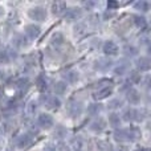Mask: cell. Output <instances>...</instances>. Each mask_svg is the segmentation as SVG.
Listing matches in <instances>:
<instances>
[{
	"instance_id": "cell-1",
	"label": "cell",
	"mask_w": 151,
	"mask_h": 151,
	"mask_svg": "<svg viewBox=\"0 0 151 151\" xmlns=\"http://www.w3.org/2000/svg\"><path fill=\"white\" fill-rule=\"evenodd\" d=\"M41 102L48 109H58V107L61 106V101L55 96H42Z\"/></svg>"
},
{
	"instance_id": "cell-2",
	"label": "cell",
	"mask_w": 151,
	"mask_h": 151,
	"mask_svg": "<svg viewBox=\"0 0 151 151\" xmlns=\"http://www.w3.org/2000/svg\"><path fill=\"white\" fill-rule=\"evenodd\" d=\"M29 17H31L32 20L42 21L47 19V11H45V8H42V7H35L29 11Z\"/></svg>"
},
{
	"instance_id": "cell-3",
	"label": "cell",
	"mask_w": 151,
	"mask_h": 151,
	"mask_svg": "<svg viewBox=\"0 0 151 151\" xmlns=\"http://www.w3.org/2000/svg\"><path fill=\"white\" fill-rule=\"evenodd\" d=\"M81 15H82V11L80 8H69V9H65V17L69 21H76L77 19L81 17Z\"/></svg>"
},
{
	"instance_id": "cell-4",
	"label": "cell",
	"mask_w": 151,
	"mask_h": 151,
	"mask_svg": "<svg viewBox=\"0 0 151 151\" xmlns=\"http://www.w3.org/2000/svg\"><path fill=\"white\" fill-rule=\"evenodd\" d=\"M37 122H39V125L41 126V127L49 129L53 126V118L50 117L49 114H41L39 117V119H37Z\"/></svg>"
},
{
	"instance_id": "cell-5",
	"label": "cell",
	"mask_w": 151,
	"mask_h": 151,
	"mask_svg": "<svg viewBox=\"0 0 151 151\" xmlns=\"http://www.w3.org/2000/svg\"><path fill=\"white\" fill-rule=\"evenodd\" d=\"M139 115H141V113H139L138 110L130 109V110H126L125 114H123V117H125L126 121H139V119H142Z\"/></svg>"
},
{
	"instance_id": "cell-6",
	"label": "cell",
	"mask_w": 151,
	"mask_h": 151,
	"mask_svg": "<svg viewBox=\"0 0 151 151\" xmlns=\"http://www.w3.org/2000/svg\"><path fill=\"white\" fill-rule=\"evenodd\" d=\"M25 33L29 39H36L40 35V28L37 25H35V24H31V25H28L25 28Z\"/></svg>"
},
{
	"instance_id": "cell-7",
	"label": "cell",
	"mask_w": 151,
	"mask_h": 151,
	"mask_svg": "<svg viewBox=\"0 0 151 151\" xmlns=\"http://www.w3.org/2000/svg\"><path fill=\"white\" fill-rule=\"evenodd\" d=\"M104 50L106 55L114 56L118 53V47L113 41H107V42H105V45H104Z\"/></svg>"
},
{
	"instance_id": "cell-8",
	"label": "cell",
	"mask_w": 151,
	"mask_h": 151,
	"mask_svg": "<svg viewBox=\"0 0 151 151\" xmlns=\"http://www.w3.org/2000/svg\"><path fill=\"white\" fill-rule=\"evenodd\" d=\"M31 137L29 135H20L17 139H16V145H17V147H20V149H25V147H28L29 145H31Z\"/></svg>"
},
{
	"instance_id": "cell-9",
	"label": "cell",
	"mask_w": 151,
	"mask_h": 151,
	"mask_svg": "<svg viewBox=\"0 0 151 151\" xmlns=\"http://www.w3.org/2000/svg\"><path fill=\"white\" fill-rule=\"evenodd\" d=\"M68 110H69V113H70V115L78 117V115L81 114V111H82V106H81L80 102H72V104L69 105Z\"/></svg>"
},
{
	"instance_id": "cell-10",
	"label": "cell",
	"mask_w": 151,
	"mask_h": 151,
	"mask_svg": "<svg viewBox=\"0 0 151 151\" xmlns=\"http://www.w3.org/2000/svg\"><path fill=\"white\" fill-rule=\"evenodd\" d=\"M137 66L141 72H146L150 69V60L147 57H142L137 61Z\"/></svg>"
},
{
	"instance_id": "cell-11",
	"label": "cell",
	"mask_w": 151,
	"mask_h": 151,
	"mask_svg": "<svg viewBox=\"0 0 151 151\" xmlns=\"http://www.w3.org/2000/svg\"><path fill=\"white\" fill-rule=\"evenodd\" d=\"M127 99L130 104H138L139 99H141V96H139V93L135 89H130L127 91Z\"/></svg>"
},
{
	"instance_id": "cell-12",
	"label": "cell",
	"mask_w": 151,
	"mask_h": 151,
	"mask_svg": "<svg viewBox=\"0 0 151 151\" xmlns=\"http://www.w3.org/2000/svg\"><path fill=\"white\" fill-rule=\"evenodd\" d=\"M90 127H91V130H94V131H101V130H104V129L106 127V122L99 118V119H96L93 123H91Z\"/></svg>"
},
{
	"instance_id": "cell-13",
	"label": "cell",
	"mask_w": 151,
	"mask_h": 151,
	"mask_svg": "<svg viewBox=\"0 0 151 151\" xmlns=\"http://www.w3.org/2000/svg\"><path fill=\"white\" fill-rule=\"evenodd\" d=\"M113 93V89L111 88H104V89H101V90H98L97 91V94H96V98H99V99H102V98H106L107 96H110V94Z\"/></svg>"
},
{
	"instance_id": "cell-14",
	"label": "cell",
	"mask_w": 151,
	"mask_h": 151,
	"mask_svg": "<svg viewBox=\"0 0 151 151\" xmlns=\"http://www.w3.org/2000/svg\"><path fill=\"white\" fill-rule=\"evenodd\" d=\"M64 76V78L66 80V82H76V81L78 80V74L76 73V72L73 70H68V72H65V73L63 74Z\"/></svg>"
},
{
	"instance_id": "cell-15",
	"label": "cell",
	"mask_w": 151,
	"mask_h": 151,
	"mask_svg": "<svg viewBox=\"0 0 151 151\" xmlns=\"http://www.w3.org/2000/svg\"><path fill=\"white\" fill-rule=\"evenodd\" d=\"M109 123H110V126H113V127H119V125H121L119 115H117V114H110V115H109Z\"/></svg>"
},
{
	"instance_id": "cell-16",
	"label": "cell",
	"mask_w": 151,
	"mask_h": 151,
	"mask_svg": "<svg viewBox=\"0 0 151 151\" xmlns=\"http://www.w3.org/2000/svg\"><path fill=\"white\" fill-rule=\"evenodd\" d=\"M12 42H13V45H15L16 48H23V47H25L27 45V40L24 39V36L15 37V39L12 40Z\"/></svg>"
},
{
	"instance_id": "cell-17",
	"label": "cell",
	"mask_w": 151,
	"mask_h": 151,
	"mask_svg": "<svg viewBox=\"0 0 151 151\" xmlns=\"http://www.w3.org/2000/svg\"><path fill=\"white\" fill-rule=\"evenodd\" d=\"M114 138L117 141H125V139H129L127 138V130H117L114 133Z\"/></svg>"
},
{
	"instance_id": "cell-18",
	"label": "cell",
	"mask_w": 151,
	"mask_h": 151,
	"mask_svg": "<svg viewBox=\"0 0 151 151\" xmlns=\"http://www.w3.org/2000/svg\"><path fill=\"white\" fill-rule=\"evenodd\" d=\"M55 91H56V94H64L66 91V83L65 82H57L55 85Z\"/></svg>"
},
{
	"instance_id": "cell-19",
	"label": "cell",
	"mask_w": 151,
	"mask_h": 151,
	"mask_svg": "<svg viewBox=\"0 0 151 151\" xmlns=\"http://www.w3.org/2000/svg\"><path fill=\"white\" fill-rule=\"evenodd\" d=\"M66 9V5L65 3H56V4H53V13H61L63 11Z\"/></svg>"
},
{
	"instance_id": "cell-20",
	"label": "cell",
	"mask_w": 151,
	"mask_h": 151,
	"mask_svg": "<svg viewBox=\"0 0 151 151\" xmlns=\"http://www.w3.org/2000/svg\"><path fill=\"white\" fill-rule=\"evenodd\" d=\"M37 88H39L40 90H45V89H47V78H45L44 76H40V77L37 78Z\"/></svg>"
},
{
	"instance_id": "cell-21",
	"label": "cell",
	"mask_w": 151,
	"mask_h": 151,
	"mask_svg": "<svg viewBox=\"0 0 151 151\" xmlns=\"http://www.w3.org/2000/svg\"><path fill=\"white\" fill-rule=\"evenodd\" d=\"M97 64H98V65H97V68L107 69V68H110V65H111V61H109V60H99Z\"/></svg>"
},
{
	"instance_id": "cell-22",
	"label": "cell",
	"mask_w": 151,
	"mask_h": 151,
	"mask_svg": "<svg viewBox=\"0 0 151 151\" xmlns=\"http://www.w3.org/2000/svg\"><path fill=\"white\" fill-rule=\"evenodd\" d=\"M134 20H135V24L138 27H145L146 25V19L143 17V16H134Z\"/></svg>"
},
{
	"instance_id": "cell-23",
	"label": "cell",
	"mask_w": 151,
	"mask_h": 151,
	"mask_svg": "<svg viewBox=\"0 0 151 151\" xmlns=\"http://www.w3.org/2000/svg\"><path fill=\"white\" fill-rule=\"evenodd\" d=\"M125 53L127 56H134V55H137V53H138V50H137L134 47H131V45H126V47H125Z\"/></svg>"
},
{
	"instance_id": "cell-24",
	"label": "cell",
	"mask_w": 151,
	"mask_h": 151,
	"mask_svg": "<svg viewBox=\"0 0 151 151\" xmlns=\"http://www.w3.org/2000/svg\"><path fill=\"white\" fill-rule=\"evenodd\" d=\"M53 44L55 45H61L64 42V37H63V35H60V33H57V35H55L53 36Z\"/></svg>"
},
{
	"instance_id": "cell-25",
	"label": "cell",
	"mask_w": 151,
	"mask_h": 151,
	"mask_svg": "<svg viewBox=\"0 0 151 151\" xmlns=\"http://www.w3.org/2000/svg\"><path fill=\"white\" fill-rule=\"evenodd\" d=\"M17 85H19V88H20V89H28V86H29L28 78H21V80H19L17 81Z\"/></svg>"
},
{
	"instance_id": "cell-26",
	"label": "cell",
	"mask_w": 151,
	"mask_h": 151,
	"mask_svg": "<svg viewBox=\"0 0 151 151\" xmlns=\"http://www.w3.org/2000/svg\"><path fill=\"white\" fill-rule=\"evenodd\" d=\"M9 61V53L5 50H0V63H8Z\"/></svg>"
},
{
	"instance_id": "cell-27",
	"label": "cell",
	"mask_w": 151,
	"mask_h": 151,
	"mask_svg": "<svg viewBox=\"0 0 151 151\" xmlns=\"http://www.w3.org/2000/svg\"><path fill=\"white\" fill-rule=\"evenodd\" d=\"M101 105H90L89 106V111L90 113H93V114H98L99 111H101Z\"/></svg>"
},
{
	"instance_id": "cell-28",
	"label": "cell",
	"mask_w": 151,
	"mask_h": 151,
	"mask_svg": "<svg viewBox=\"0 0 151 151\" xmlns=\"http://www.w3.org/2000/svg\"><path fill=\"white\" fill-rule=\"evenodd\" d=\"M119 106H122V101H119V99H113L111 102H109V107H111V109H115V107Z\"/></svg>"
},
{
	"instance_id": "cell-29",
	"label": "cell",
	"mask_w": 151,
	"mask_h": 151,
	"mask_svg": "<svg viewBox=\"0 0 151 151\" xmlns=\"http://www.w3.org/2000/svg\"><path fill=\"white\" fill-rule=\"evenodd\" d=\"M135 7L138 8V9H143V11H147L149 9V4H147L146 1H138L135 4Z\"/></svg>"
},
{
	"instance_id": "cell-30",
	"label": "cell",
	"mask_w": 151,
	"mask_h": 151,
	"mask_svg": "<svg viewBox=\"0 0 151 151\" xmlns=\"http://www.w3.org/2000/svg\"><path fill=\"white\" fill-rule=\"evenodd\" d=\"M56 135H58L60 138H63L64 135H66V130L63 127V126H58V127H57V131H56Z\"/></svg>"
},
{
	"instance_id": "cell-31",
	"label": "cell",
	"mask_w": 151,
	"mask_h": 151,
	"mask_svg": "<svg viewBox=\"0 0 151 151\" xmlns=\"http://www.w3.org/2000/svg\"><path fill=\"white\" fill-rule=\"evenodd\" d=\"M131 80L134 81V82H139L141 81V74H138V73H131Z\"/></svg>"
},
{
	"instance_id": "cell-32",
	"label": "cell",
	"mask_w": 151,
	"mask_h": 151,
	"mask_svg": "<svg viewBox=\"0 0 151 151\" xmlns=\"http://www.w3.org/2000/svg\"><path fill=\"white\" fill-rule=\"evenodd\" d=\"M44 151H57V149H56L53 145H47V146L44 147Z\"/></svg>"
},
{
	"instance_id": "cell-33",
	"label": "cell",
	"mask_w": 151,
	"mask_h": 151,
	"mask_svg": "<svg viewBox=\"0 0 151 151\" xmlns=\"http://www.w3.org/2000/svg\"><path fill=\"white\" fill-rule=\"evenodd\" d=\"M35 111H36V104H35V102H32V104H29V113H31V114H33Z\"/></svg>"
},
{
	"instance_id": "cell-34",
	"label": "cell",
	"mask_w": 151,
	"mask_h": 151,
	"mask_svg": "<svg viewBox=\"0 0 151 151\" xmlns=\"http://www.w3.org/2000/svg\"><path fill=\"white\" fill-rule=\"evenodd\" d=\"M119 5V3H115V1H109L107 3V7L109 8H115V7H118Z\"/></svg>"
},
{
	"instance_id": "cell-35",
	"label": "cell",
	"mask_w": 151,
	"mask_h": 151,
	"mask_svg": "<svg viewBox=\"0 0 151 151\" xmlns=\"http://www.w3.org/2000/svg\"><path fill=\"white\" fill-rule=\"evenodd\" d=\"M118 151H129L127 146H119V147H118Z\"/></svg>"
},
{
	"instance_id": "cell-36",
	"label": "cell",
	"mask_w": 151,
	"mask_h": 151,
	"mask_svg": "<svg viewBox=\"0 0 151 151\" xmlns=\"http://www.w3.org/2000/svg\"><path fill=\"white\" fill-rule=\"evenodd\" d=\"M0 15H3V8L0 7Z\"/></svg>"
},
{
	"instance_id": "cell-37",
	"label": "cell",
	"mask_w": 151,
	"mask_h": 151,
	"mask_svg": "<svg viewBox=\"0 0 151 151\" xmlns=\"http://www.w3.org/2000/svg\"><path fill=\"white\" fill-rule=\"evenodd\" d=\"M138 151H147L146 149H141V150H138Z\"/></svg>"
}]
</instances>
